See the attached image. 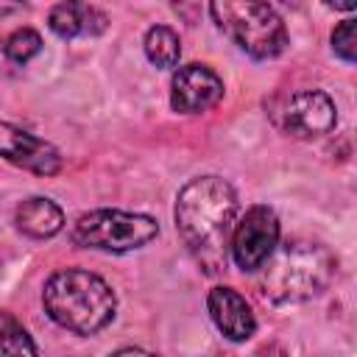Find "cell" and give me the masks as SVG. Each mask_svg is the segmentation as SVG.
Segmentation results:
<instances>
[{"instance_id":"obj_3","label":"cell","mask_w":357,"mask_h":357,"mask_svg":"<svg viewBox=\"0 0 357 357\" xmlns=\"http://www.w3.org/2000/svg\"><path fill=\"white\" fill-rule=\"evenodd\" d=\"M262 296L276 304H296L321 296L335 279V257L310 240H290L262 262Z\"/></svg>"},{"instance_id":"obj_16","label":"cell","mask_w":357,"mask_h":357,"mask_svg":"<svg viewBox=\"0 0 357 357\" xmlns=\"http://www.w3.org/2000/svg\"><path fill=\"white\" fill-rule=\"evenodd\" d=\"M332 50H335L343 61L354 64V59H357V22H354V20H343V22L332 31Z\"/></svg>"},{"instance_id":"obj_2","label":"cell","mask_w":357,"mask_h":357,"mask_svg":"<svg viewBox=\"0 0 357 357\" xmlns=\"http://www.w3.org/2000/svg\"><path fill=\"white\" fill-rule=\"evenodd\" d=\"M45 312L67 332L75 335H95L112 324L117 298L112 287L89 271L64 268L56 271L42 290Z\"/></svg>"},{"instance_id":"obj_5","label":"cell","mask_w":357,"mask_h":357,"mask_svg":"<svg viewBox=\"0 0 357 357\" xmlns=\"http://www.w3.org/2000/svg\"><path fill=\"white\" fill-rule=\"evenodd\" d=\"M159 234V223L139 212H123V209H95L75 220L73 226V243L81 248H98V251H134L148 245Z\"/></svg>"},{"instance_id":"obj_7","label":"cell","mask_w":357,"mask_h":357,"mask_svg":"<svg viewBox=\"0 0 357 357\" xmlns=\"http://www.w3.org/2000/svg\"><path fill=\"white\" fill-rule=\"evenodd\" d=\"M335 123H337V109H335L332 98L321 89H301L282 109L284 131L298 139L324 137L335 128Z\"/></svg>"},{"instance_id":"obj_6","label":"cell","mask_w":357,"mask_h":357,"mask_svg":"<svg viewBox=\"0 0 357 357\" xmlns=\"http://www.w3.org/2000/svg\"><path fill=\"white\" fill-rule=\"evenodd\" d=\"M276 245H279V218L273 215L271 206L257 204L240 220H234L229 254L243 273L262 268V262L273 254Z\"/></svg>"},{"instance_id":"obj_8","label":"cell","mask_w":357,"mask_h":357,"mask_svg":"<svg viewBox=\"0 0 357 357\" xmlns=\"http://www.w3.org/2000/svg\"><path fill=\"white\" fill-rule=\"evenodd\" d=\"M223 98V81L206 64H184L170 81V106L181 114H201L218 106Z\"/></svg>"},{"instance_id":"obj_12","label":"cell","mask_w":357,"mask_h":357,"mask_svg":"<svg viewBox=\"0 0 357 357\" xmlns=\"http://www.w3.org/2000/svg\"><path fill=\"white\" fill-rule=\"evenodd\" d=\"M14 220H17V229L33 240H47L53 234L61 231L64 226V215L61 209L50 201V198H42V195H33V198H25L17 212H14Z\"/></svg>"},{"instance_id":"obj_17","label":"cell","mask_w":357,"mask_h":357,"mask_svg":"<svg viewBox=\"0 0 357 357\" xmlns=\"http://www.w3.org/2000/svg\"><path fill=\"white\" fill-rule=\"evenodd\" d=\"M28 3L25 0H0V17H11L17 11H22Z\"/></svg>"},{"instance_id":"obj_1","label":"cell","mask_w":357,"mask_h":357,"mask_svg":"<svg viewBox=\"0 0 357 357\" xmlns=\"http://www.w3.org/2000/svg\"><path fill=\"white\" fill-rule=\"evenodd\" d=\"M234 220L237 192L226 178L201 176L181 187L176 198V229L206 273H220L226 268Z\"/></svg>"},{"instance_id":"obj_11","label":"cell","mask_w":357,"mask_h":357,"mask_svg":"<svg viewBox=\"0 0 357 357\" xmlns=\"http://www.w3.org/2000/svg\"><path fill=\"white\" fill-rule=\"evenodd\" d=\"M106 14L89 6L86 0H61L53 6L47 25L59 39H81V36H98L106 31Z\"/></svg>"},{"instance_id":"obj_13","label":"cell","mask_w":357,"mask_h":357,"mask_svg":"<svg viewBox=\"0 0 357 357\" xmlns=\"http://www.w3.org/2000/svg\"><path fill=\"white\" fill-rule=\"evenodd\" d=\"M145 56L151 59V64L162 67V70H170L178 64V56H181V42H178V33L167 25H153L148 28L145 33Z\"/></svg>"},{"instance_id":"obj_15","label":"cell","mask_w":357,"mask_h":357,"mask_svg":"<svg viewBox=\"0 0 357 357\" xmlns=\"http://www.w3.org/2000/svg\"><path fill=\"white\" fill-rule=\"evenodd\" d=\"M39 50H42V36H39L33 28H17V31L3 42V53H6V59L14 61V64L31 61Z\"/></svg>"},{"instance_id":"obj_10","label":"cell","mask_w":357,"mask_h":357,"mask_svg":"<svg viewBox=\"0 0 357 357\" xmlns=\"http://www.w3.org/2000/svg\"><path fill=\"white\" fill-rule=\"evenodd\" d=\"M209 315L215 321V326L234 343L248 340L257 332V318L248 307V301L234 290V287H212L209 298H206Z\"/></svg>"},{"instance_id":"obj_9","label":"cell","mask_w":357,"mask_h":357,"mask_svg":"<svg viewBox=\"0 0 357 357\" xmlns=\"http://www.w3.org/2000/svg\"><path fill=\"white\" fill-rule=\"evenodd\" d=\"M0 156L36 176H56L61 170V153L50 142L6 120H0Z\"/></svg>"},{"instance_id":"obj_19","label":"cell","mask_w":357,"mask_h":357,"mask_svg":"<svg viewBox=\"0 0 357 357\" xmlns=\"http://www.w3.org/2000/svg\"><path fill=\"white\" fill-rule=\"evenodd\" d=\"M279 3H284V6H290V8H298V6H301V0H279Z\"/></svg>"},{"instance_id":"obj_14","label":"cell","mask_w":357,"mask_h":357,"mask_svg":"<svg viewBox=\"0 0 357 357\" xmlns=\"http://www.w3.org/2000/svg\"><path fill=\"white\" fill-rule=\"evenodd\" d=\"M3 354H39L28 329L11 312H0V357Z\"/></svg>"},{"instance_id":"obj_18","label":"cell","mask_w":357,"mask_h":357,"mask_svg":"<svg viewBox=\"0 0 357 357\" xmlns=\"http://www.w3.org/2000/svg\"><path fill=\"white\" fill-rule=\"evenodd\" d=\"M329 8H337V11H351L357 6V0H324Z\"/></svg>"},{"instance_id":"obj_4","label":"cell","mask_w":357,"mask_h":357,"mask_svg":"<svg viewBox=\"0 0 357 357\" xmlns=\"http://www.w3.org/2000/svg\"><path fill=\"white\" fill-rule=\"evenodd\" d=\"M218 28L251 59H276L287 47V28L265 0H209Z\"/></svg>"}]
</instances>
